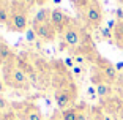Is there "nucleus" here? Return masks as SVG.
Here are the masks:
<instances>
[{
  "mask_svg": "<svg viewBox=\"0 0 123 120\" xmlns=\"http://www.w3.org/2000/svg\"><path fill=\"white\" fill-rule=\"evenodd\" d=\"M0 92H3V82H2V77H0Z\"/></svg>",
  "mask_w": 123,
  "mask_h": 120,
  "instance_id": "nucleus-27",
  "label": "nucleus"
},
{
  "mask_svg": "<svg viewBox=\"0 0 123 120\" xmlns=\"http://www.w3.org/2000/svg\"><path fill=\"white\" fill-rule=\"evenodd\" d=\"M90 79H92V84H93L95 87H96V85H99V84H103V82H106L104 77H103V74H101V71H99L96 66H95L93 71H92V77H90Z\"/></svg>",
  "mask_w": 123,
  "mask_h": 120,
  "instance_id": "nucleus-16",
  "label": "nucleus"
},
{
  "mask_svg": "<svg viewBox=\"0 0 123 120\" xmlns=\"http://www.w3.org/2000/svg\"><path fill=\"white\" fill-rule=\"evenodd\" d=\"M103 35H104L106 38H109V40H111V29H103Z\"/></svg>",
  "mask_w": 123,
  "mask_h": 120,
  "instance_id": "nucleus-23",
  "label": "nucleus"
},
{
  "mask_svg": "<svg viewBox=\"0 0 123 120\" xmlns=\"http://www.w3.org/2000/svg\"><path fill=\"white\" fill-rule=\"evenodd\" d=\"M32 29L35 30L36 37L44 40V41H54L55 37H57V33H58L51 22H46V24H32Z\"/></svg>",
  "mask_w": 123,
  "mask_h": 120,
  "instance_id": "nucleus-8",
  "label": "nucleus"
},
{
  "mask_svg": "<svg viewBox=\"0 0 123 120\" xmlns=\"http://www.w3.org/2000/svg\"><path fill=\"white\" fill-rule=\"evenodd\" d=\"M46 2H49V0H36V3L40 5V6H41V5H44Z\"/></svg>",
  "mask_w": 123,
  "mask_h": 120,
  "instance_id": "nucleus-26",
  "label": "nucleus"
},
{
  "mask_svg": "<svg viewBox=\"0 0 123 120\" xmlns=\"http://www.w3.org/2000/svg\"><path fill=\"white\" fill-rule=\"evenodd\" d=\"M71 21H73V19L66 16L65 11H62V10H58V8H55V10H52V13H51V21H49V22H51L52 25L55 27V30H57V32L63 33L66 30V27L71 24Z\"/></svg>",
  "mask_w": 123,
  "mask_h": 120,
  "instance_id": "nucleus-7",
  "label": "nucleus"
},
{
  "mask_svg": "<svg viewBox=\"0 0 123 120\" xmlns=\"http://www.w3.org/2000/svg\"><path fill=\"white\" fill-rule=\"evenodd\" d=\"M0 6H2V0H0Z\"/></svg>",
  "mask_w": 123,
  "mask_h": 120,
  "instance_id": "nucleus-31",
  "label": "nucleus"
},
{
  "mask_svg": "<svg viewBox=\"0 0 123 120\" xmlns=\"http://www.w3.org/2000/svg\"><path fill=\"white\" fill-rule=\"evenodd\" d=\"M118 2H120V3H123V0H118Z\"/></svg>",
  "mask_w": 123,
  "mask_h": 120,
  "instance_id": "nucleus-30",
  "label": "nucleus"
},
{
  "mask_svg": "<svg viewBox=\"0 0 123 120\" xmlns=\"http://www.w3.org/2000/svg\"><path fill=\"white\" fill-rule=\"evenodd\" d=\"M10 58H11L10 47H8L5 43H2V41H0V63H2V65H5Z\"/></svg>",
  "mask_w": 123,
  "mask_h": 120,
  "instance_id": "nucleus-14",
  "label": "nucleus"
},
{
  "mask_svg": "<svg viewBox=\"0 0 123 120\" xmlns=\"http://www.w3.org/2000/svg\"><path fill=\"white\" fill-rule=\"evenodd\" d=\"M120 117H122V120H123V111H122V112H120Z\"/></svg>",
  "mask_w": 123,
  "mask_h": 120,
  "instance_id": "nucleus-29",
  "label": "nucleus"
},
{
  "mask_svg": "<svg viewBox=\"0 0 123 120\" xmlns=\"http://www.w3.org/2000/svg\"><path fill=\"white\" fill-rule=\"evenodd\" d=\"M0 120H2V115H0Z\"/></svg>",
  "mask_w": 123,
  "mask_h": 120,
  "instance_id": "nucleus-32",
  "label": "nucleus"
},
{
  "mask_svg": "<svg viewBox=\"0 0 123 120\" xmlns=\"http://www.w3.org/2000/svg\"><path fill=\"white\" fill-rule=\"evenodd\" d=\"M47 120H62V114H58V112H55V114H52L51 117Z\"/></svg>",
  "mask_w": 123,
  "mask_h": 120,
  "instance_id": "nucleus-22",
  "label": "nucleus"
},
{
  "mask_svg": "<svg viewBox=\"0 0 123 120\" xmlns=\"http://www.w3.org/2000/svg\"><path fill=\"white\" fill-rule=\"evenodd\" d=\"M112 93H114V88H112L111 84L103 82V84H99V85H96V95L101 100H106V98H109V96H112Z\"/></svg>",
  "mask_w": 123,
  "mask_h": 120,
  "instance_id": "nucleus-13",
  "label": "nucleus"
},
{
  "mask_svg": "<svg viewBox=\"0 0 123 120\" xmlns=\"http://www.w3.org/2000/svg\"><path fill=\"white\" fill-rule=\"evenodd\" d=\"M51 13L52 10H49V8H40L33 16L32 24H46V22H49L51 21Z\"/></svg>",
  "mask_w": 123,
  "mask_h": 120,
  "instance_id": "nucleus-11",
  "label": "nucleus"
},
{
  "mask_svg": "<svg viewBox=\"0 0 123 120\" xmlns=\"http://www.w3.org/2000/svg\"><path fill=\"white\" fill-rule=\"evenodd\" d=\"M76 96H77L76 85L73 82H66L63 87H60L55 92V103H57L58 109L65 111L68 107H71V104L76 101Z\"/></svg>",
  "mask_w": 123,
  "mask_h": 120,
  "instance_id": "nucleus-2",
  "label": "nucleus"
},
{
  "mask_svg": "<svg viewBox=\"0 0 123 120\" xmlns=\"http://www.w3.org/2000/svg\"><path fill=\"white\" fill-rule=\"evenodd\" d=\"M84 18L87 21L88 25L92 27H99L103 22V10L98 0H92L87 5V8L84 10Z\"/></svg>",
  "mask_w": 123,
  "mask_h": 120,
  "instance_id": "nucleus-6",
  "label": "nucleus"
},
{
  "mask_svg": "<svg viewBox=\"0 0 123 120\" xmlns=\"http://www.w3.org/2000/svg\"><path fill=\"white\" fill-rule=\"evenodd\" d=\"M8 106H10V104H8V101L3 98V96H2V95H0V114L3 112V111H6Z\"/></svg>",
  "mask_w": 123,
  "mask_h": 120,
  "instance_id": "nucleus-18",
  "label": "nucleus"
},
{
  "mask_svg": "<svg viewBox=\"0 0 123 120\" xmlns=\"http://www.w3.org/2000/svg\"><path fill=\"white\" fill-rule=\"evenodd\" d=\"M10 19H11V11L8 10L6 6H0V24H10Z\"/></svg>",
  "mask_w": 123,
  "mask_h": 120,
  "instance_id": "nucleus-17",
  "label": "nucleus"
},
{
  "mask_svg": "<svg viewBox=\"0 0 123 120\" xmlns=\"http://www.w3.org/2000/svg\"><path fill=\"white\" fill-rule=\"evenodd\" d=\"M62 120H77V115H79V111L77 107H68V109L62 111Z\"/></svg>",
  "mask_w": 123,
  "mask_h": 120,
  "instance_id": "nucleus-15",
  "label": "nucleus"
},
{
  "mask_svg": "<svg viewBox=\"0 0 123 120\" xmlns=\"http://www.w3.org/2000/svg\"><path fill=\"white\" fill-rule=\"evenodd\" d=\"M101 107L109 114H120L123 111V98L122 96H109V98L103 100L101 103Z\"/></svg>",
  "mask_w": 123,
  "mask_h": 120,
  "instance_id": "nucleus-9",
  "label": "nucleus"
},
{
  "mask_svg": "<svg viewBox=\"0 0 123 120\" xmlns=\"http://www.w3.org/2000/svg\"><path fill=\"white\" fill-rule=\"evenodd\" d=\"M112 38L115 41V44L123 51V21H117L115 27L112 30Z\"/></svg>",
  "mask_w": 123,
  "mask_h": 120,
  "instance_id": "nucleus-12",
  "label": "nucleus"
},
{
  "mask_svg": "<svg viewBox=\"0 0 123 120\" xmlns=\"http://www.w3.org/2000/svg\"><path fill=\"white\" fill-rule=\"evenodd\" d=\"M60 2H62V0H54V3H60Z\"/></svg>",
  "mask_w": 123,
  "mask_h": 120,
  "instance_id": "nucleus-28",
  "label": "nucleus"
},
{
  "mask_svg": "<svg viewBox=\"0 0 123 120\" xmlns=\"http://www.w3.org/2000/svg\"><path fill=\"white\" fill-rule=\"evenodd\" d=\"M3 77H5V82L11 87H24L27 84V74L19 68L16 57H13V55L3 65Z\"/></svg>",
  "mask_w": 123,
  "mask_h": 120,
  "instance_id": "nucleus-1",
  "label": "nucleus"
},
{
  "mask_svg": "<svg viewBox=\"0 0 123 120\" xmlns=\"http://www.w3.org/2000/svg\"><path fill=\"white\" fill-rule=\"evenodd\" d=\"M95 66L101 71L103 77H104V81L107 84L114 85L115 82H118V79H120V77H118V71H117L115 65H114V63H111L107 58L101 57V55H98L96 60H95Z\"/></svg>",
  "mask_w": 123,
  "mask_h": 120,
  "instance_id": "nucleus-3",
  "label": "nucleus"
},
{
  "mask_svg": "<svg viewBox=\"0 0 123 120\" xmlns=\"http://www.w3.org/2000/svg\"><path fill=\"white\" fill-rule=\"evenodd\" d=\"M10 30L13 32H27L30 29L29 27V18H27V13H25V8H19L14 5L13 11H11V19H10V24H8Z\"/></svg>",
  "mask_w": 123,
  "mask_h": 120,
  "instance_id": "nucleus-4",
  "label": "nucleus"
},
{
  "mask_svg": "<svg viewBox=\"0 0 123 120\" xmlns=\"http://www.w3.org/2000/svg\"><path fill=\"white\" fill-rule=\"evenodd\" d=\"M65 63H66L68 66H73V68H74V62H73L71 58H66V60H65Z\"/></svg>",
  "mask_w": 123,
  "mask_h": 120,
  "instance_id": "nucleus-24",
  "label": "nucleus"
},
{
  "mask_svg": "<svg viewBox=\"0 0 123 120\" xmlns=\"http://www.w3.org/2000/svg\"><path fill=\"white\" fill-rule=\"evenodd\" d=\"M122 71H123V69H122ZM122 77H123V74H122Z\"/></svg>",
  "mask_w": 123,
  "mask_h": 120,
  "instance_id": "nucleus-33",
  "label": "nucleus"
},
{
  "mask_svg": "<svg viewBox=\"0 0 123 120\" xmlns=\"http://www.w3.org/2000/svg\"><path fill=\"white\" fill-rule=\"evenodd\" d=\"M93 120H104V115L101 114V109H93Z\"/></svg>",
  "mask_w": 123,
  "mask_h": 120,
  "instance_id": "nucleus-20",
  "label": "nucleus"
},
{
  "mask_svg": "<svg viewBox=\"0 0 123 120\" xmlns=\"http://www.w3.org/2000/svg\"><path fill=\"white\" fill-rule=\"evenodd\" d=\"M62 37H63V43L65 44H68L71 47H77L82 44L84 30L76 24V21H71V24L66 27L65 32L62 33Z\"/></svg>",
  "mask_w": 123,
  "mask_h": 120,
  "instance_id": "nucleus-5",
  "label": "nucleus"
},
{
  "mask_svg": "<svg viewBox=\"0 0 123 120\" xmlns=\"http://www.w3.org/2000/svg\"><path fill=\"white\" fill-rule=\"evenodd\" d=\"M22 3H24V6H27V8H30L32 5H35L36 3V0H21Z\"/></svg>",
  "mask_w": 123,
  "mask_h": 120,
  "instance_id": "nucleus-21",
  "label": "nucleus"
},
{
  "mask_svg": "<svg viewBox=\"0 0 123 120\" xmlns=\"http://www.w3.org/2000/svg\"><path fill=\"white\" fill-rule=\"evenodd\" d=\"M24 120H44L41 111L35 104L24 106Z\"/></svg>",
  "mask_w": 123,
  "mask_h": 120,
  "instance_id": "nucleus-10",
  "label": "nucleus"
},
{
  "mask_svg": "<svg viewBox=\"0 0 123 120\" xmlns=\"http://www.w3.org/2000/svg\"><path fill=\"white\" fill-rule=\"evenodd\" d=\"M25 35H27V40H29V41H35V38H36V33H35V30H33L32 27H30V29L25 32Z\"/></svg>",
  "mask_w": 123,
  "mask_h": 120,
  "instance_id": "nucleus-19",
  "label": "nucleus"
},
{
  "mask_svg": "<svg viewBox=\"0 0 123 120\" xmlns=\"http://www.w3.org/2000/svg\"><path fill=\"white\" fill-rule=\"evenodd\" d=\"M73 71H74L76 74H80V71H82V69H80V66H74V68H73Z\"/></svg>",
  "mask_w": 123,
  "mask_h": 120,
  "instance_id": "nucleus-25",
  "label": "nucleus"
}]
</instances>
